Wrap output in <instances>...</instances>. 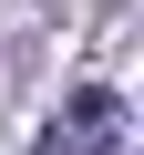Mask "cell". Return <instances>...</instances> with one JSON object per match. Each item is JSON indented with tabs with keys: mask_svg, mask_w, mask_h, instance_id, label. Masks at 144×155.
<instances>
[{
	"mask_svg": "<svg viewBox=\"0 0 144 155\" xmlns=\"http://www.w3.org/2000/svg\"><path fill=\"white\" fill-rule=\"evenodd\" d=\"M113 145H124V93H103V83H83L72 114L41 134V155H113Z\"/></svg>",
	"mask_w": 144,
	"mask_h": 155,
	"instance_id": "obj_1",
	"label": "cell"
}]
</instances>
